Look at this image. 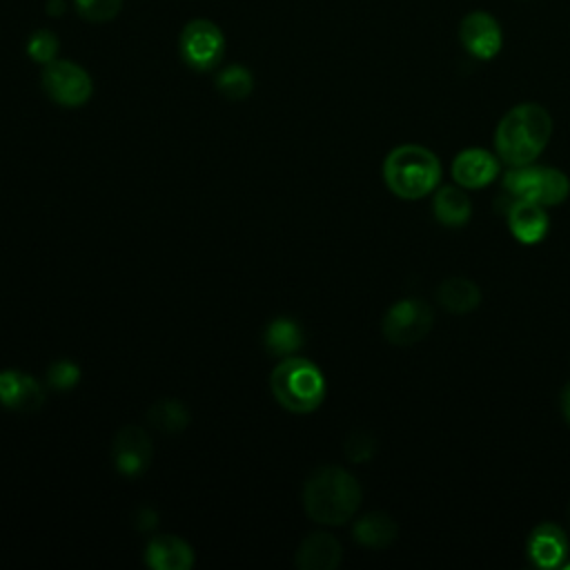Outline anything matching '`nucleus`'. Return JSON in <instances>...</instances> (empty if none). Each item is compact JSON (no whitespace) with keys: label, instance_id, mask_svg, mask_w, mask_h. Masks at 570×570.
I'll return each instance as SVG.
<instances>
[{"label":"nucleus","instance_id":"nucleus-14","mask_svg":"<svg viewBox=\"0 0 570 570\" xmlns=\"http://www.w3.org/2000/svg\"><path fill=\"white\" fill-rule=\"evenodd\" d=\"M145 563L156 570H189L194 566V550L176 534H156L147 541Z\"/></svg>","mask_w":570,"mask_h":570},{"label":"nucleus","instance_id":"nucleus-24","mask_svg":"<svg viewBox=\"0 0 570 570\" xmlns=\"http://www.w3.org/2000/svg\"><path fill=\"white\" fill-rule=\"evenodd\" d=\"M376 452V441L370 432L365 430H354L345 439V456L352 463H367Z\"/></svg>","mask_w":570,"mask_h":570},{"label":"nucleus","instance_id":"nucleus-11","mask_svg":"<svg viewBox=\"0 0 570 570\" xmlns=\"http://www.w3.org/2000/svg\"><path fill=\"white\" fill-rule=\"evenodd\" d=\"M452 178L463 189H481L499 176V158L481 147L463 149L452 160Z\"/></svg>","mask_w":570,"mask_h":570},{"label":"nucleus","instance_id":"nucleus-2","mask_svg":"<svg viewBox=\"0 0 570 570\" xmlns=\"http://www.w3.org/2000/svg\"><path fill=\"white\" fill-rule=\"evenodd\" d=\"M361 497L356 476L338 465L316 468L303 485V508L312 521L323 525L347 523L356 514Z\"/></svg>","mask_w":570,"mask_h":570},{"label":"nucleus","instance_id":"nucleus-6","mask_svg":"<svg viewBox=\"0 0 570 570\" xmlns=\"http://www.w3.org/2000/svg\"><path fill=\"white\" fill-rule=\"evenodd\" d=\"M434 323L432 307L421 298L396 301L383 316V336L394 345H410L421 341Z\"/></svg>","mask_w":570,"mask_h":570},{"label":"nucleus","instance_id":"nucleus-9","mask_svg":"<svg viewBox=\"0 0 570 570\" xmlns=\"http://www.w3.org/2000/svg\"><path fill=\"white\" fill-rule=\"evenodd\" d=\"M151 439L145 428L125 425L116 432L111 443V459L122 476H138L151 463Z\"/></svg>","mask_w":570,"mask_h":570},{"label":"nucleus","instance_id":"nucleus-29","mask_svg":"<svg viewBox=\"0 0 570 570\" xmlns=\"http://www.w3.org/2000/svg\"><path fill=\"white\" fill-rule=\"evenodd\" d=\"M568 523H570V505H568Z\"/></svg>","mask_w":570,"mask_h":570},{"label":"nucleus","instance_id":"nucleus-12","mask_svg":"<svg viewBox=\"0 0 570 570\" xmlns=\"http://www.w3.org/2000/svg\"><path fill=\"white\" fill-rule=\"evenodd\" d=\"M45 403L42 385L27 372H0V405L13 412H36Z\"/></svg>","mask_w":570,"mask_h":570},{"label":"nucleus","instance_id":"nucleus-8","mask_svg":"<svg viewBox=\"0 0 570 570\" xmlns=\"http://www.w3.org/2000/svg\"><path fill=\"white\" fill-rule=\"evenodd\" d=\"M223 51L225 36L212 20L196 18L180 31V56L196 71L214 69L220 62Z\"/></svg>","mask_w":570,"mask_h":570},{"label":"nucleus","instance_id":"nucleus-13","mask_svg":"<svg viewBox=\"0 0 570 570\" xmlns=\"http://www.w3.org/2000/svg\"><path fill=\"white\" fill-rule=\"evenodd\" d=\"M568 548V534L557 523H539L528 539V557L537 568L563 566Z\"/></svg>","mask_w":570,"mask_h":570},{"label":"nucleus","instance_id":"nucleus-27","mask_svg":"<svg viewBox=\"0 0 570 570\" xmlns=\"http://www.w3.org/2000/svg\"><path fill=\"white\" fill-rule=\"evenodd\" d=\"M561 412H563V419L570 423V385H566L561 392Z\"/></svg>","mask_w":570,"mask_h":570},{"label":"nucleus","instance_id":"nucleus-19","mask_svg":"<svg viewBox=\"0 0 570 570\" xmlns=\"http://www.w3.org/2000/svg\"><path fill=\"white\" fill-rule=\"evenodd\" d=\"M396 521L387 512H367L354 523V539L365 548H385L396 539Z\"/></svg>","mask_w":570,"mask_h":570},{"label":"nucleus","instance_id":"nucleus-7","mask_svg":"<svg viewBox=\"0 0 570 570\" xmlns=\"http://www.w3.org/2000/svg\"><path fill=\"white\" fill-rule=\"evenodd\" d=\"M45 94L62 107H80L91 98L94 85L89 73L71 60H53L42 71Z\"/></svg>","mask_w":570,"mask_h":570},{"label":"nucleus","instance_id":"nucleus-23","mask_svg":"<svg viewBox=\"0 0 570 570\" xmlns=\"http://www.w3.org/2000/svg\"><path fill=\"white\" fill-rule=\"evenodd\" d=\"M73 4L82 20L96 24L114 20L122 9V0H73Z\"/></svg>","mask_w":570,"mask_h":570},{"label":"nucleus","instance_id":"nucleus-3","mask_svg":"<svg viewBox=\"0 0 570 570\" xmlns=\"http://www.w3.org/2000/svg\"><path fill=\"white\" fill-rule=\"evenodd\" d=\"M387 189L403 200H419L434 191L441 180V160L421 145H399L383 160Z\"/></svg>","mask_w":570,"mask_h":570},{"label":"nucleus","instance_id":"nucleus-18","mask_svg":"<svg viewBox=\"0 0 570 570\" xmlns=\"http://www.w3.org/2000/svg\"><path fill=\"white\" fill-rule=\"evenodd\" d=\"M436 301L452 314H468L481 305V289L470 278L452 276L439 285Z\"/></svg>","mask_w":570,"mask_h":570},{"label":"nucleus","instance_id":"nucleus-17","mask_svg":"<svg viewBox=\"0 0 570 570\" xmlns=\"http://www.w3.org/2000/svg\"><path fill=\"white\" fill-rule=\"evenodd\" d=\"M434 218L445 227H461L472 216V203L463 187L459 185H445L434 194L432 200Z\"/></svg>","mask_w":570,"mask_h":570},{"label":"nucleus","instance_id":"nucleus-21","mask_svg":"<svg viewBox=\"0 0 570 570\" xmlns=\"http://www.w3.org/2000/svg\"><path fill=\"white\" fill-rule=\"evenodd\" d=\"M147 421H149L156 430H160V432H165V434H178V432H183V430L187 428V423H189V412H187V407H185L180 401H176V399H163V401H158V403H154V405L149 407Z\"/></svg>","mask_w":570,"mask_h":570},{"label":"nucleus","instance_id":"nucleus-25","mask_svg":"<svg viewBox=\"0 0 570 570\" xmlns=\"http://www.w3.org/2000/svg\"><path fill=\"white\" fill-rule=\"evenodd\" d=\"M27 53L40 62V65H49L56 60V53H58V38L47 31V29H40L36 31L29 42H27Z\"/></svg>","mask_w":570,"mask_h":570},{"label":"nucleus","instance_id":"nucleus-1","mask_svg":"<svg viewBox=\"0 0 570 570\" xmlns=\"http://www.w3.org/2000/svg\"><path fill=\"white\" fill-rule=\"evenodd\" d=\"M552 136V116L537 102H521L503 114L494 129L499 158L510 167L534 163Z\"/></svg>","mask_w":570,"mask_h":570},{"label":"nucleus","instance_id":"nucleus-28","mask_svg":"<svg viewBox=\"0 0 570 570\" xmlns=\"http://www.w3.org/2000/svg\"><path fill=\"white\" fill-rule=\"evenodd\" d=\"M563 568H568V570H570V561H568V563H563Z\"/></svg>","mask_w":570,"mask_h":570},{"label":"nucleus","instance_id":"nucleus-16","mask_svg":"<svg viewBox=\"0 0 570 570\" xmlns=\"http://www.w3.org/2000/svg\"><path fill=\"white\" fill-rule=\"evenodd\" d=\"M301 570H334L341 563V543L330 532H309L294 557Z\"/></svg>","mask_w":570,"mask_h":570},{"label":"nucleus","instance_id":"nucleus-5","mask_svg":"<svg viewBox=\"0 0 570 570\" xmlns=\"http://www.w3.org/2000/svg\"><path fill=\"white\" fill-rule=\"evenodd\" d=\"M503 187L510 196L537 203L541 207L561 205L570 196V178L561 169L532 163L512 167L503 178Z\"/></svg>","mask_w":570,"mask_h":570},{"label":"nucleus","instance_id":"nucleus-4","mask_svg":"<svg viewBox=\"0 0 570 570\" xmlns=\"http://www.w3.org/2000/svg\"><path fill=\"white\" fill-rule=\"evenodd\" d=\"M272 394L289 412H314L325 399V379L321 370L303 356H285L272 370Z\"/></svg>","mask_w":570,"mask_h":570},{"label":"nucleus","instance_id":"nucleus-10","mask_svg":"<svg viewBox=\"0 0 570 570\" xmlns=\"http://www.w3.org/2000/svg\"><path fill=\"white\" fill-rule=\"evenodd\" d=\"M459 42L470 56L490 60L501 51L503 31L494 16L485 11H472L459 24Z\"/></svg>","mask_w":570,"mask_h":570},{"label":"nucleus","instance_id":"nucleus-22","mask_svg":"<svg viewBox=\"0 0 570 570\" xmlns=\"http://www.w3.org/2000/svg\"><path fill=\"white\" fill-rule=\"evenodd\" d=\"M216 89L229 98V100H243L252 94L254 89V78L252 73L240 67V65H232V67H225L218 76H216Z\"/></svg>","mask_w":570,"mask_h":570},{"label":"nucleus","instance_id":"nucleus-20","mask_svg":"<svg viewBox=\"0 0 570 570\" xmlns=\"http://www.w3.org/2000/svg\"><path fill=\"white\" fill-rule=\"evenodd\" d=\"M265 350L274 356H292L303 345V330L294 318H274L265 330Z\"/></svg>","mask_w":570,"mask_h":570},{"label":"nucleus","instance_id":"nucleus-15","mask_svg":"<svg viewBox=\"0 0 570 570\" xmlns=\"http://www.w3.org/2000/svg\"><path fill=\"white\" fill-rule=\"evenodd\" d=\"M508 227L519 243L534 245L546 238L550 218L541 205L514 198V203L508 209Z\"/></svg>","mask_w":570,"mask_h":570},{"label":"nucleus","instance_id":"nucleus-26","mask_svg":"<svg viewBox=\"0 0 570 570\" xmlns=\"http://www.w3.org/2000/svg\"><path fill=\"white\" fill-rule=\"evenodd\" d=\"M78 381H80V367L71 361H65V358L53 361L47 370V383L53 390H60V392L71 390Z\"/></svg>","mask_w":570,"mask_h":570}]
</instances>
